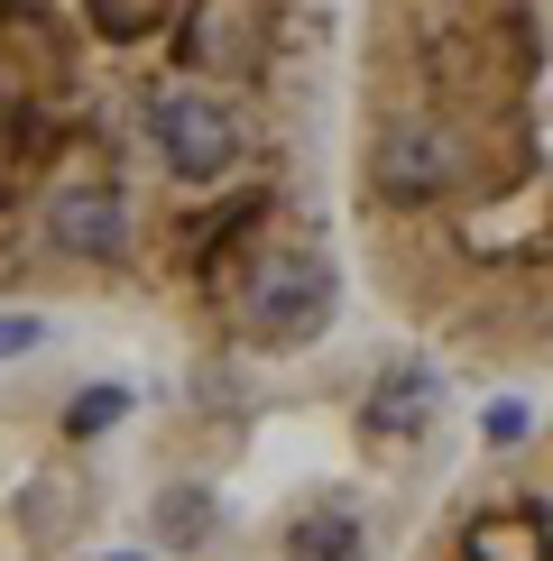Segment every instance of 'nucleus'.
Masks as SVG:
<instances>
[{"label":"nucleus","mask_w":553,"mask_h":561,"mask_svg":"<svg viewBox=\"0 0 553 561\" xmlns=\"http://www.w3.org/2000/svg\"><path fill=\"white\" fill-rule=\"evenodd\" d=\"M332 0H0V295L286 359L341 313Z\"/></svg>","instance_id":"obj_1"},{"label":"nucleus","mask_w":553,"mask_h":561,"mask_svg":"<svg viewBox=\"0 0 553 561\" xmlns=\"http://www.w3.org/2000/svg\"><path fill=\"white\" fill-rule=\"evenodd\" d=\"M406 561H553V414L517 424L433 506Z\"/></svg>","instance_id":"obj_3"},{"label":"nucleus","mask_w":553,"mask_h":561,"mask_svg":"<svg viewBox=\"0 0 553 561\" xmlns=\"http://www.w3.org/2000/svg\"><path fill=\"white\" fill-rule=\"evenodd\" d=\"M341 203L406 332L553 378V0H360Z\"/></svg>","instance_id":"obj_2"}]
</instances>
